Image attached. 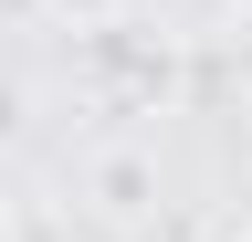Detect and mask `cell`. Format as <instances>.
<instances>
[{
    "mask_svg": "<svg viewBox=\"0 0 252 242\" xmlns=\"http://www.w3.org/2000/svg\"><path fill=\"white\" fill-rule=\"evenodd\" d=\"M147 200H158V169L137 158V147H116V158H94V210H116V221H137Z\"/></svg>",
    "mask_w": 252,
    "mask_h": 242,
    "instance_id": "obj_1",
    "label": "cell"
},
{
    "mask_svg": "<svg viewBox=\"0 0 252 242\" xmlns=\"http://www.w3.org/2000/svg\"><path fill=\"white\" fill-rule=\"evenodd\" d=\"M53 11H63V21H84V32H94V21H105L116 0H53Z\"/></svg>",
    "mask_w": 252,
    "mask_h": 242,
    "instance_id": "obj_2",
    "label": "cell"
},
{
    "mask_svg": "<svg viewBox=\"0 0 252 242\" xmlns=\"http://www.w3.org/2000/svg\"><path fill=\"white\" fill-rule=\"evenodd\" d=\"M0 127H11V84H0Z\"/></svg>",
    "mask_w": 252,
    "mask_h": 242,
    "instance_id": "obj_3",
    "label": "cell"
},
{
    "mask_svg": "<svg viewBox=\"0 0 252 242\" xmlns=\"http://www.w3.org/2000/svg\"><path fill=\"white\" fill-rule=\"evenodd\" d=\"M0 242H21V232H11V210H0Z\"/></svg>",
    "mask_w": 252,
    "mask_h": 242,
    "instance_id": "obj_4",
    "label": "cell"
},
{
    "mask_svg": "<svg viewBox=\"0 0 252 242\" xmlns=\"http://www.w3.org/2000/svg\"><path fill=\"white\" fill-rule=\"evenodd\" d=\"M242 242H252V232H242Z\"/></svg>",
    "mask_w": 252,
    "mask_h": 242,
    "instance_id": "obj_5",
    "label": "cell"
}]
</instances>
